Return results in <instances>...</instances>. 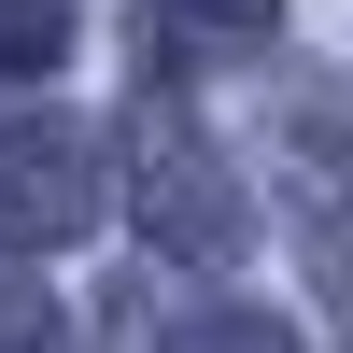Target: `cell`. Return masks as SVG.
<instances>
[{
	"instance_id": "obj_1",
	"label": "cell",
	"mask_w": 353,
	"mask_h": 353,
	"mask_svg": "<svg viewBox=\"0 0 353 353\" xmlns=\"http://www.w3.org/2000/svg\"><path fill=\"white\" fill-rule=\"evenodd\" d=\"M128 212H141V241H156V254H198V269L254 241L241 170L198 141V113H184V99H141V113H128Z\"/></svg>"
},
{
	"instance_id": "obj_5",
	"label": "cell",
	"mask_w": 353,
	"mask_h": 353,
	"mask_svg": "<svg viewBox=\"0 0 353 353\" xmlns=\"http://www.w3.org/2000/svg\"><path fill=\"white\" fill-rule=\"evenodd\" d=\"M156 353H311V339L283 325V311H184Z\"/></svg>"
},
{
	"instance_id": "obj_4",
	"label": "cell",
	"mask_w": 353,
	"mask_h": 353,
	"mask_svg": "<svg viewBox=\"0 0 353 353\" xmlns=\"http://www.w3.org/2000/svg\"><path fill=\"white\" fill-rule=\"evenodd\" d=\"M71 57V0H0V85H43Z\"/></svg>"
},
{
	"instance_id": "obj_3",
	"label": "cell",
	"mask_w": 353,
	"mask_h": 353,
	"mask_svg": "<svg viewBox=\"0 0 353 353\" xmlns=\"http://www.w3.org/2000/svg\"><path fill=\"white\" fill-rule=\"evenodd\" d=\"M141 28H156V71H226V57H254L283 28V0H141Z\"/></svg>"
},
{
	"instance_id": "obj_2",
	"label": "cell",
	"mask_w": 353,
	"mask_h": 353,
	"mask_svg": "<svg viewBox=\"0 0 353 353\" xmlns=\"http://www.w3.org/2000/svg\"><path fill=\"white\" fill-rule=\"evenodd\" d=\"M99 226V141L71 113H14L0 128V254H57Z\"/></svg>"
}]
</instances>
